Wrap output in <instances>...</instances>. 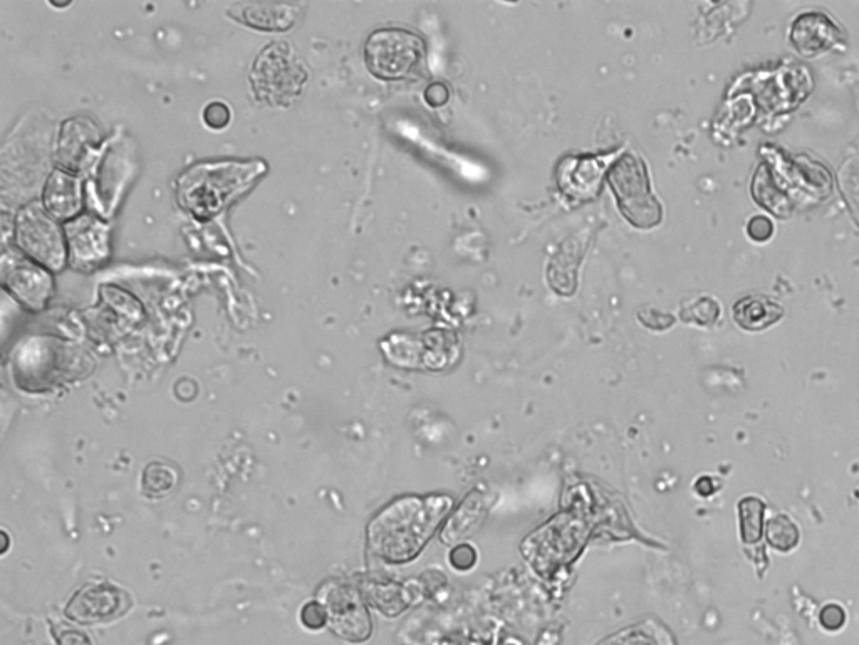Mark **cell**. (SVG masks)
<instances>
[{
  "mask_svg": "<svg viewBox=\"0 0 859 645\" xmlns=\"http://www.w3.org/2000/svg\"><path fill=\"white\" fill-rule=\"evenodd\" d=\"M452 508L440 498H401L386 506L368 526V543L376 556L388 563H405L418 555L433 530Z\"/></svg>",
  "mask_w": 859,
  "mask_h": 645,
  "instance_id": "6da1fadb",
  "label": "cell"
},
{
  "mask_svg": "<svg viewBox=\"0 0 859 645\" xmlns=\"http://www.w3.org/2000/svg\"><path fill=\"white\" fill-rule=\"evenodd\" d=\"M264 172L262 162L198 163L178 179V204L193 217L207 221L245 194Z\"/></svg>",
  "mask_w": 859,
  "mask_h": 645,
  "instance_id": "7a4b0ae2",
  "label": "cell"
},
{
  "mask_svg": "<svg viewBox=\"0 0 859 645\" xmlns=\"http://www.w3.org/2000/svg\"><path fill=\"white\" fill-rule=\"evenodd\" d=\"M249 79L257 100L272 108H287L301 96L309 71L291 44L277 41L262 49Z\"/></svg>",
  "mask_w": 859,
  "mask_h": 645,
  "instance_id": "3957f363",
  "label": "cell"
},
{
  "mask_svg": "<svg viewBox=\"0 0 859 645\" xmlns=\"http://www.w3.org/2000/svg\"><path fill=\"white\" fill-rule=\"evenodd\" d=\"M608 180L618 207L638 229H651L662 222V207L651 194L645 163L633 153L621 155L608 170Z\"/></svg>",
  "mask_w": 859,
  "mask_h": 645,
  "instance_id": "277c9868",
  "label": "cell"
},
{
  "mask_svg": "<svg viewBox=\"0 0 859 645\" xmlns=\"http://www.w3.org/2000/svg\"><path fill=\"white\" fill-rule=\"evenodd\" d=\"M425 44L422 37L405 29H380L368 37L366 68L378 79L398 81L412 78L422 68Z\"/></svg>",
  "mask_w": 859,
  "mask_h": 645,
  "instance_id": "5b68a950",
  "label": "cell"
},
{
  "mask_svg": "<svg viewBox=\"0 0 859 645\" xmlns=\"http://www.w3.org/2000/svg\"><path fill=\"white\" fill-rule=\"evenodd\" d=\"M17 246L32 261L51 271H59L68 261V244L54 217L44 205L29 204L16 217Z\"/></svg>",
  "mask_w": 859,
  "mask_h": 645,
  "instance_id": "8992f818",
  "label": "cell"
},
{
  "mask_svg": "<svg viewBox=\"0 0 859 645\" xmlns=\"http://www.w3.org/2000/svg\"><path fill=\"white\" fill-rule=\"evenodd\" d=\"M2 281L4 288L32 311L44 310L54 293L51 273L17 252H6L2 257Z\"/></svg>",
  "mask_w": 859,
  "mask_h": 645,
  "instance_id": "52a82bcc",
  "label": "cell"
},
{
  "mask_svg": "<svg viewBox=\"0 0 859 645\" xmlns=\"http://www.w3.org/2000/svg\"><path fill=\"white\" fill-rule=\"evenodd\" d=\"M131 609V598L111 583H86L66 605V617L78 624H99L120 619Z\"/></svg>",
  "mask_w": 859,
  "mask_h": 645,
  "instance_id": "ba28073f",
  "label": "cell"
},
{
  "mask_svg": "<svg viewBox=\"0 0 859 645\" xmlns=\"http://www.w3.org/2000/svg\"><path fill=\"white\" fill-rule=\"evenodd\" d=\"M323 604L334 634L349 642H365L371 635V620L360 595L344 583L324 587Z\"/></svg>",
  "mask_w": 859,
  "mask_h": 645,
  "instance_id": "9c48e42d",
  "label": "cell"
},
{
  "mask_svg": "<svg viewBox=\"0 0 859 645\" xmlns=\"http://www.w3.org/2000/svg\"><path fill=\"white\" fill-rule=\"evenodd\" d=\"M68 261L74 269L91 271L110 257V227L93 215H79L64 227Z\"/></svg>",
  "mask_w": 859,
  "mask_h": 645,
  "instance_id": "30bf717a",
  "label": "cell"
},
{
  "mask_svg": "<svg viewBox=\"0 0 859 645\" xmlns=\"http://www.w3.org/2000/svg\"><path fill=\"white\" fill-rule=\"evenodd\" d=\"M101 147V132L89 118H71L63 123L58 142V160L66 172L79 174L91 167Z\"/></svg>",
  "mask_w": 859,
  "mask_h": 645,
  "instance_id": "8fae6325",
  "label": "cell"
},
{
  "mask_svg": "<svg viewBox=\"0 0 859 645\" xmlns=\"http://www.w3.org/2000/svg\"><path fill=\"white\" fill-rule=\"evenodd\" d=\"M611 157L566 158L558 170L559 187L569 199H594L601 189L604 170Z\"/></svg>",
  "mask_w": 859,
  "mask_h": 645,
  "instance_id": "7c38bea8",
  "label": "cell"
},
{
  "mask_svg": "<svg viewBox=\"0 0 859 645\" xmlns=\"http://www.w3.org/2000/svg\"><path fill=\"white\" fill-rule=\"evenodd\" d=\"M843 39L838 24L823 12H804L792 22L791 41L807 58L826 53Z\"/></svg>",
  "mask_w": 859,
  "mask_h": 645,
  "instance_id": "4fadbf2b",
  "label": "cell"
},
{
  "mask_svg": "<svg viewBox=\"0 0 859 645\" xmlns=\"http://www.w3.org/2000/svg\"><path fill=\"white\" fill-rule=\"evenodd\" d=\"M234 21L257 29V31H289L301 16L299 4H267V2H242L227 11Z\"/></svg>",
  "mask_w": 859,
  "mask_h": 645,
  "instance_id": "5bb4252c",
  "label": "cell"
},
{
  "mask_svg": "<svg viewBox=\"0 0 859 645\" xmlns=\"http://www.w3.org/2000/svg\"><path fill=\"white\" fill-rule=\"evenodd\" d=\"M42 205L58 221H73L83 207L81 179L66 170H54L47 180Z\"/></svg>",
  "mask_w": 859,
  "mask_h": 645,
  "instance_id": "9a60e30c",
  "label": "cell"
},
{
  "mask_svg": "<svg viewBox=\"0 0 859 645\" xmlns=\"http://www.w3.org/2000/svg\"><path fill=\"white\" fill-rule=\"evenodd\" d=\"M782 306L764 296H747L734 306V320L744 330L761 331L781 320Z\"/></svg>",
  "mask_w": 859,
  "mask_h": 645,
  "instance_id": "2e32d148",
  "label": "cell"
},
{
  "mask_svg": "<svg viewBox=\"0 0 859 645\" xmlns=\"http://www.w3.org/2000/svg\"><path fill=\"white\" fill-rule=\"evenodd\" d=\"M598 645H673V642L662 625L656 624L655 620H646L643 624L631 625L610 635Z\"/></svg>",
  "mask_w": 859,
  "mask_h": 645,
  "instance_id": "e0dca14e",
  "label": "cell"
},
{
  "mask_svg": "<svg viewBox=\"0 0 859 645\" xmlns=\"http://www.w3.org/2000/svg\"><path fill=\"white\" fill-rule=\"evenodd\" d=\"M178 471L168 462H150L141 476V488L151 499L165 498L177 488Z\"/></svg>",
  "mask_w": 859,
  "mask_h": 645,
  "instance_id": "ac0fdd59",
  "label": "cell"
},
{
  "mask_svg": "<svg viewBox=\"0 0 859 645\" xmlns=\"http://www.w3.org/2000/svg\"><path fill=\"white\" fill-rule=\"evenodd\" d=\"M484 513V498L480 496V493L475 491L474 494H470L465 504H462L459 513L455 514L452 521L448 523L447 530L443 533V538H445V541L460 540L462 535H467L470 530H474L475 526L479 525Z\"/></svg>",
  "mask_w": 859,
  "mask_h": 645,
  "instance_id": "d6986e66",
  "label": "cell"
},
{
  "mask_svg": "<svg viewBox=\"0 0 859 645\" xmlns=\"http://www.w3.org/2000/svg\"><path fill=\"white\" fill-rule=\"evenodd\" d=\"M764 513L766 504L759 498L749 496L739 503L740 535L742 540L749 545H754L761 540L766 530L764 525Z\"/></svg>",
  "mask_w": 859,
  "mask_h": 645,
  "instance_id": "ffe728a7",
  "label": "cell"
},
{
  "mask_svg": "<svg viewBox=\"0 0 859 645\" xmlns=\"http://www.w3.org/2000/svg\"><path fill=\"white\" fill-rule=\"evenodd\" d=\"M766 536L769 545L782 553L794 550L799 543V530L786 514H776L767 521Z\"/></svg>",
  "mask_w": 859,
  "mask_h": 645,
  "instance_id": "44dd1931",
  "label": "cell"
},
{
  "mask_svg": "<svg viewBox=\"0 0 859 645\" xmlns=\"http://www.w3.org/2000/svg\"><path fill=\"white\" fill-rule=\"evenodd\" d=\"M720 315V306L715 299L712 298H698L690 303V305L685 306L682 311L683 321H687V323H697V325H712L717 321Z\"/></svg>",
  "mask_w": 859,
  "mask_h": 645,
  "instance_id": "7402d4cb",
  "label": "cell"
},
{
  "mask_svg": "<svg viewBox=\"0 0 859 645\" xmlns=\"http://www.w3.org/2000/svg\"><path fill=\"white\" fill-rule=\"evenodd\" d=\"M202 120L212 130H224L230 125L232 111H230L229 105H225L224 101H212L205 106Z\"/></svg>",
  "mask_w": 859,
  "mask_h": 645,
  "instance_id": "603a6c76",
  "label": "cell"
},
{
  "mask_svg": "<svg viewBox=\"0 0 859 645\" xmlns=\"http://www.w3.org/2000/svg\"><path fill=\"white\" fill-rule=\"evenodd\" d=\"M301 622L309 630L323 629L324 625L328 624V610L323 602L313 600L304 605L301 609Z\"/></svg>",
  "mask_w": 859,
  "mask_h": 645,
  "instance_id": "cb8c5ba5",
  "label": "cell"
},
{
  "mask_svg": "<svg viewBox=\"0 0 859 645\" xmlns=\"http://www.w3.org/2000/svg\"><path fill=\"white\" fill-rule=\"evenodd\" d=\"M53 637L58 645H94L88 634L69 625H53Z\"/></svg>",
  "mask_w": 859,
  "mask_h": 645,
  "instance_id": "d4e9b609",
  "label": "cell"
},
{
  "mask_svg": "<svg viewBox=\"0 0 859 645\" xmlns=\"http://www.w3.org/2000/svg\"><path fill=\"white\" fill-rule=\"evenodd\" d=\"M638 318L646 328L658 331L667 330L668 326H672L675 321L672 315L660 313L658 310H641Z\"/></svg>",
  "mask_w": 859,
  "mask_h": 645,
  "instance_id": "484cf974",
  "label": "cell"
},
{
  "mask_svg": "<svg viewBox=\"0 0 859 645\" xmlns=\"http://www.w3.org/2000/svg\"><path fill=\"white\" fill-rule=\"evenodd\" d=\"M475 562H477V553L470 545L457 546L450 555V563L457 570H469L474 567Z\"/></svg>",
  "mask_w": 859,
  "mask_h": 645,
  "instance_id": "4316f807",
  "label": "cell"
},
{
  "mask_svg": "<svg viewBox=\"0 0 859 645\" xmlns=\"http://www.w3.org/2000/svg\"><path fill=\"white\" fill-rule=\"evenodd\" d=\"M747 232H749V236L754 241L766 242L772 236L774 226H772V222L767 217H764V215H757L754 219H750Z\"/></svg>",
  "mask_w": 859,
  "mask_h": 645,
  "instance_id": "83f0119b",
  "label": "cell"
},
{
  "mask_svg": "<svg viewBox=\"0 0 859 645\" xmlns=\"http://www.w3.org/2000/svg\"><path fill=\"white\" fill-rule=\"evenodd\" d=\"M819 619H821L824 629L838 630L843 627L846 614H844V610L839 605L829 604L821 610V617Z\"/></svg>",
  "mask_w": 859,
  "mask_h": 645,
  "instance_id": "f1b7e54d",
  "label": "cell"
},
{
  "mask_svg": "<svg viewBox=\"0 0 859 645\" xmlns=\"http://www.w3.org/2000/svg\"><path fill=\"white\" fill-rule=\"evenodd\" d=\"M448 98H450V91H448L447 84L432 83L425 91V101L432 108L447 105Z\"/></svg>",
  "mask_w": 859,
  "mask_h": 645,
  "instance_id": "f546056e",
  "label": "cell"
},
{
  "mask_svg": "<svg viewBox=\"0 0 859 645\" xmlns=\"http://www.w3.org/2000/svg\"><path fill=\"white\" fill-rule=\"evenodd\" d=\"M715 489H717L715 481L714 479L709 478V476H703V478L698 479L697 483H695V491H697L700 496H703V498H709V496H712V494L715 493Z\"/></svg>",
  "mask_w": 859,
  "mask_h": 645,
  "instance_id": "4dcf8cb0",
  "label": "cell"
}]
</instances>
